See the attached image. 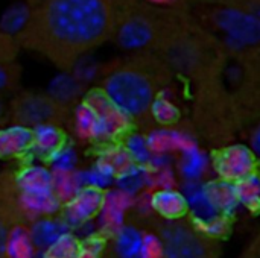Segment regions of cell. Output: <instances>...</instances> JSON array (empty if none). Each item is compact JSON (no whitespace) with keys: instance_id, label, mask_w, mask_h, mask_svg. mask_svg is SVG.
I'll return each instance as SVG.
<instances>
[{"instance_id":"cell-1","label":"cell","mask_w":260,"mask_h":258,"mask_svg":"<svg viewBox=\"0 0 260 258\" xmlns=\"http://www.w3.org/2000/svg\"><path fill=\"white\" fill-rule=\"evenodd\" d=\"M116 0H35L15 32L29 50L64 73L91 50L114 38Z\"/></svg>"},{"instance_id":"cell-2","label":"cell","mask_w":260,"mask_h":258,"mask_svg":"<svg viewBox=\"0 0 260 258\" xmlns=\"http://www.w3.org/2000/svg\"><path fill=\"white\" fill-rule=\"evenodd\" d=\"M171 76L163 59L145 50L113 64L104 73L99 90L126 119L143 120L152 114Z\"/></svg>"},{"instance_id":"cell-3","label":"cell","mask_w":260,"mask_h":258,"mask_svg":"<svg viewBox=\"0 0 260 258\" xmlns=\"http://www.w3.org/2000/svg\"><path fill=\"white\" fill-rule=\"evenodd\" d=\"M155 258H221L219 239L189 217L158 220Z\"/></svg>"},{"instance_id":"cell-4","label":"cell","mask_w":260,"mask_h":258,"mask_svg":"<svg viewBox=\"0 0 260 258\" xmlns=\"http://www.w3.org/2000/svg\"><path fill=\"white\" fill-rule=\"evenodd\" d=\"M70 106L50 93L20 91L9 102L8 116L12 125L35 129L43 125L61 126L70 119Z\"/></svg>"},{"instance_id":"cell-5","label":"cell","mask_w":260,"mask_h":258,"mask_svg":"<svg viewBox=\"0 0 260 258\" xmlns=\"http://www.w3.org/2000/svg\"><path fill=\"white\" fill-rule=\"evenodd\" d=\"M24 220L15 173H0V258H6L8 239L17 227L26 225Z\"/></svg>"},{"instance_id":"cell-6","label":"cell","mask_w":260,"mask_h":258,"mask_svg":"<svg viewBox=\"0 0 260 258\" xmlns=\"http://www.w3.org/2000/svg\"><path fill=\"white\" fill-rule=\"evenodd\" d=\"M259 163L253 151L244 144L221 149L215 157V170L225 184H239L257 175Z\"/></svg>"},{"instance_id":"cell-7","label":"cell","mask_w":260,"mask_h":258,"mask_svg":"<svg viewBox=\"0 0 260 258\" xmlns=\"http://www.w3.org/2000/svg\"><path fill=\"white\" fill-rule=\"evenodd\" d=\"M104 207V195L99 189L87 187L79 190L69 202L64 210L62 220L67 227L81 225L98 214V211Z\"/></svg>"},{"instance_id":"cell-8","label":"cell","mask_w":260,"mask_h":258,"mask_svg":"<svg viewBox=\"0 0 260 258\" xmlns=\"http://www.w3.org/2000/svg\"><path fill=\"white\" fill-rule=\"evenodd\" d=\"M32 129L12 125L0 129V160L18 158L32 151Z\"/></svg>"},{"instance_id":"cell-9","label":"cell","mask_w":260,"mask_h":258,"mask_svg":"<svg viewBox=\"0 0 260 258\" xmlns=\"http://www.w3.org/2000/svg\"><path fill=\"white\" fill-rule=\"evenodd\" d=\"M151 207L161 220H177L189 214L187 199L175 190H160L154 193Z\"/></svg>"},{"instance_id":"cell-10","label":"cell","mask_w":260,"mask_h":258,"mask_svg":"<svg viewBox=\"0 0 260 258\" xmlns=\"http://www.w3.org/2000/svg\"><path fill=\"white\" fill-rule=\"evenodd\" d=\"M34 135V144L32 151L50 160L61 148L66 146V134L61 126L56 125H43L35 129H32Z\"/></svg>"},{"instance_id":"cell-11","label":"cell","mask_w":260,"mask_h":258,"mask_svg":"<svg viewBox=\"0 0 260 258\" xmlns=\"http://www.w3.org/2000/svg\"><path fill=\"white\" fill-rule=\"evenodd\" d=\"M67 230H69L67 224L62 219H55L53 216L34 220L32 225L29 227L30 237H32L37 249L38 248L47 249L58 239H61L64 234H67L69 233Z\"/></svg>"},{"instance_id":"cell-12","label":"cell","mask_w":260,"mask_h":258,"mask_svg":"<svg viewBox=\"0 0 260 258\" xmlns=\"http://www.w3.org/2000/svg\"><path fill=\"white\" fill-rule=\"evenodd\" d=\"M35 245L30 237V231L27 225L17 227L6 245V258H34L35 257Z\"/></svg>"},{"instance_id":"cell-13","label":"cell","mask_w":260,"mask_h":258,"mask_svg":"<svg viewBox=\"0 0 260 258\" xmlns=\"http://www.w3.org/2000/svg\"><path fill=\"white\" fill-rule=\"evenodd\" d=\"M79 251L81 243L70 233H67L47 249H44L43 258H78Z\"/></svg>"},{"instance_id":"cell-14","label":"cell","mask_w":260,"mask_h":258,"mask_svg":"<svg viewBox=\"0 0 260 258\" xmlns=\"http://www.w3.org/2000/svg\"><path fill=\"white\" fill-rule=\"evenodd\" d=\"M23 70L17 61L0 62V96L6 93H14L21 82Z\"/></svg>"},{"instance_id":"cell-15","label":"cell","mask_w":260,"mask_h":258,"mask_svg":"<svg viewBox=\"0 0 260 258\" xmlns=\"http://www.w3.org/2000/svg\"><path fill=\"white\" fill-rule=\"evenodd\" d=\"M21 47L14 33L0 29V62H14Z\"/></svg>"},{"instance_id":"cell-16","label":"cell","mask_w":260,"mask_h":258,"mask_svg":"<svg viewBox=\"0 0 260 258\" xmlns=\"http://www.w3.org/2000/svg\"><path fill=\"white\" fill-rule=\"evenodd\" d=\"M181 3H198V5H210L219 6L232 11H247L251 8L248 0H180Z\"/></svg>"},{"instance_id":"cell-17","label":"cell","mask_w":260,"mask_h":258,"mask_svg":"<svg viewBox=\"0 0 260 258\" xmlns=\"http://www.w3.org/2000/svg\"><path fill=\"white\" fill-rule=\"evenodd\" d=\"M241 258H260V230L245 246Z\"/></svg>"},{"instance_id":"cell-18","label":"cell","mask_w":260,"mask_h":258,"mask_svg":"<svg viewBox=\"0 0 260 258\" xmlns=\"http://www.w3.org/2000/svg\"><path fill=\"white\" fill-rule=\"evenodd\" d=\"M3 114H5V105H3V102H2V97H0V119L3 117Z\"/></svg>"},{"instance_id":"cell-19","label":"cell","mask_w":260,"mask_h":258,"mask_svg":"<svg viewBox=\"0 0 260 258\" xmlns=\"http://www.w3.org/2000/svg\"><path fill=\"white\" fill-rule=\"evenodd\" d=\"M248 2H250V5H251V6H256V5L260 6V0H248Z\"/></svg>"}]
</instances>
